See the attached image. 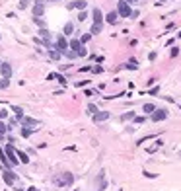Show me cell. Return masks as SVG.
<instances>
[{
  "mask_svg": "<svg viewBox=\"0 0 181 191\" xmlns=\"http://www.w3.org/2000/svg\"><path fill=\"white\" fill-rule=\"evenodd\" d=\"M72 181H74V175H72L70 172H64V174H61V175H57V178H55V185L68 187V185H72Z\"/></svg>",
  "mask_w": 181,
  "mask_h": 191,
  "instance_id": "obj_1",
  "label": "cell"
},
{
  "mask_svg": "<svg viewBox=\"0 0 181 191\" xmlns=\"http://www.w3.org/2000/svg\"><path fill=\"white\" fill-rule=\"evenodd\" d=\"M4 154H6V158H8V162L12 164V166H18V156H16V148H14V144H8L4 148Z\"/></svg>",
  "mask_w": 181,
  "mask_h": 191,
  "instance_id": "obj_2",
  "label": "cell"
},
{
  "mask_svg": "<svg viewBox=\"0 0 181 191\" xmlns=\"http://www.w3.org/2000/svg\"><path fill=\"white\" fill-rule=\"evenodd\" d=\"M131 4H129V2H125V0H121V2L117 4V14H119V16L121 18H129V16H131Z\"/></svg>",
  "mask_w": 181,
  "mask_h": 191,
  "instance_id": "obj_3",
  "label": "cell"
},
{
  "mask_svg": "<svg viewBox=\"0 0 181 191\" xmlns=\"http://www.w3.org/2000/svg\"><path fill=\"white\" fill-rule=\"evenodd\" d=\"M31 12H33L35 18H41L43 14H45V0H37V2L33 4V10Z\"/></svg>",
  "mask_w": 181,
  "mask_h": 191,
  "instance_id": "obj_4",
  "label": "cell"
},
{
  "mask_svg": "<svg viewBox=\"0 0 181 191\" xmlns=\"http://www.w3.org/2000/svg\"><path fill=\"white\" fill-rule=\"evenodd\" d=\"M150 119L154 121V123H160V121H164V119H168V111H165V109H158V107H156V111L150 115Z\"/></svg>",
  "mask_w": 181,
  "mask_h": 191,
  "instance_id": "obj_5",
  "label": "cell"
},
{
  "mask_svg": "<svg viewBox=\"0 0 181 191\" xmlns=\"http://www.w3.org/2000/svg\"><path fill=\"white\" fill-rule=\"evenodd\" d=\"M57 51H59V53H62L64 55V51H68V41H66V37H64V35H61L59 39H57Z\"/></svg>",
  "mask_w": 181,
  "mask_h": 191,
  "instance_id": "obj_6",
  "label": "cell"
},
{
  "mask_svg": "<svg viewBox=\"0 0 181 191\" xmlns=\"http://www.w3.org/2000/svg\"><path fill=\"white\" fill-rule=\"evenodd\" d=\"M0 74H2V78H8L12 76V64L10 63H0Z\"/></svg>",
  "mask_w": 181,
  "mask_h": 191,
  "instance_id": "obj_7",
  "label": "cell"
},
{
  "mask_svg": "<svg viewBox=\"0 0 181 191\" xmlns=\"http://www.w3.org/2000/svg\"><path fill=\"white\" fill-rule=\"evenodd\" d=\"M92 119H93V123H103L109 119V111H97L92 115Z\"/></svg>",
  "mask_w": 181,
  "mask_h": 191,
  "instance_id": "obj_8",
  "label": "cell"
},
{
  "mask_svg": "<svg viewBox=\"0 0 181 191\" xmlns=\"http://www.w3.org/2000/svg\"><path fill=\"white\" fill-rule=\"evenodd\" d=\"M92 20H93V24H103V12L99 8H93L92 10Z\"/></svg>",
  "mask_w": 181,
  "mask_h": 191,
  "instance_id": "obj_9",
  "label": "cell"
},
{
  "mask_svg": "<svg viewBox=\"0 0 181 191\" xmlns=\"http://www.w3.org/2000/svg\"><path fill=\"white\" fill-rule=\"evenodd\" d=\"M103 20L107 21V24H117V20H119V14H117V10H113V12H109L107 16H103Z\"/></svg>",
  "mask_w": 181,
  "mask_h": 191,
  "instance_id": "obj_10",
  "label": "cell"
},
{
  "mask_svg": "<svg viewBox=\"0 0 181 191\" xmlns=\"http://www.w3.org/2000/svg\"><path fill=\"white\" fill-rule=\"evenodd\" d=\"M2 178H4V181L8 183V185H14V181H16V175H14L10 170H4L2 172Z\"/></svg>",
  "mask_w": 181,
  "mask_h": 191,
  "instance_id": "obj_11",
  "label": "cell"
},
{
  "mask_svg": "<svg viewBox=\"0 0 181 191\" xmlns=\"http://www.w3.org/2000/svg\"><path fill=\"white\" fill-rule=\"evenodd\" d=\"M21 125L24 127H35V125H39V121L37 119H33V117H21Z\"/></svg>",
  "mask_w": 181,
  "mask_h": 191,
  "instance_id": "obj_12",
  "label": "cell"
},
{
  "mask_svg": "<svg viewBox=\"0 0 181 191\" xmlns=\"http://www.w3.org/2000/svg\"><path fill=\"white\" fill-rule=\"evenodd\" d=\"M16 156H18V160L21 164H29V158H27V154L24 150H16Z\"/></svg>",
  "mask_w": 181,
  "mask_h": 191,
  "instance_id": "obj_13",
  "label": "cell"
},
{
  "mask_svg": "<svg viewBox=\"0 0 181 191\" xmlns=\"http://www.w3.org/2000/svg\"><path fill=\"white\" fill-rule=\"evenodd\" d=\"M82 47V43H80V39H72V41H68V49H72V51H76L78 53V49Z\"/></svg>",
  "mask_w": 181,
  "mask_h": 191,
  "instance_id": "obj_14",
  "label": "cell"
},
{
  "mask_svg": "<svg viewBox=\"0 0 181 191\" xmlns=\"http://www.w3.org/2000/svg\"><path fill=\"white\" fill-rule=\"evenodd\" d=\"M142 111L146 113V115H152V113L156 111V105H154V104H144V105H142Z\"/></svg>",
  "mask_w": 181,
  "mask_h": 191,
  "instance_id": "obj_15",
  "label": "cell"
},
{
  "mask_svg": "<svg viewBox=\"0 0 181 191\" xmlns=\"http://www.w3.org/2000/svg\"><path fill=\"white\" fill-rule=\"evenodd\" d=\"M47 80H59L61 84H66V80H64V76L57 74V72H53V74H49V76H47Z\"/></svg>",
  "mask_w": 181,
  "mask_h": 191,
  "instance_id": "obj_16",
  "label": "cell"
},
{
  "mask_svg": "<svg viewBox=\"0 0 181 191\" xmlns=\"http://www.w3.org/2000/svg\"><path fill=\"white\" fill-rule=\"evenodd\" d=\"M39 37H41L43 41H49L51 35H49V29H47V27H41V29H39Z\"/></svg>",
  "mask_w": 181,
  "mask_h": 191,
  "instance_id": "obj_17",
  "label": "cell"
},
{
  "mask_svg": "<svg viewBox=\"0 0 181 191\" xmlns=\"http://www.w3.org/2000/svg\"><path fill=\"white\" fill-rule=\"evenodd\" d=\"M0 162H2V164L6 166V170H8V168L12 166V164L8 162V158H6V154H4V150H2V148H0Z\"/></svg>",
  "mask_w": 181,
  "mask_h": 191,
  "instance_id": "obj_18",
  "label": "cell"
},
{
  "mask_svg": "<svg viewBox=\"0 0 181 191\" xmlns=\"http://www.w3.org/2000/svg\"><path fill=\"white\" fill-rule=\"evenodd\" d=\"M12 111H14V115H16V119H21V117H24V109L18 107V105H14Z\"/></svg>",
  "mask_w": 181,
  "mask_h": 191,
  "instance_id": "obj_19",
  "label": "cell"
},
{
  "mask_svg": "<svg viewBox=\"0 0 181 191\" xmlns=\"http://www.w3.org/2000/svg\"><path fill=\"white\" fill-rule=\"evenodd\" d=\"M49 57H51V58H55V61H59V58L62 57V53H59L57 49H49Z\"/></svg>",
  "mask_w": 181,
  "mask_h": 191,
  "instance_id": "obj_20",
  "label": "cell"
},
{
  "mask_svg": "<svg viewBox=\"0 0 181 191\" xmlns=\"http://www.w3.org/2000/svg\"><path fill=\"white\" fill-rule=\"evenodd\" d=\"M86 6H88L86 0H76L74 2V8H78V10H86Z\"/></svg>",
  "mask_w": 181,
  "mask_h": 191,
  "instance_id": "obj_21",
  "label": "cell"
},
{
  "mask_svg": "<svg viewBox=\"0 0 181 191\" xmlns=\"http://www.w3.org/2000/svg\"><path fill=\"white\" fill-rule=\"evenodd\" d=\"M134 111H127L125 115H121V121H131V119H134Z\"/></svg>",
  "mask_w": 181,
  "mask_h": 191,
  "instance_id": "obj_22",
  "label": "cell"
},
{
  "mask_svg": "<svg viewBox=\"0 0 181 191\" xmlns=\"http://www.w3.org/2000/svg\"><path fill=\"white\" fill-rule=\"evenodd\" d=\"M64 55H66V58H70V61H74V58L78 57V53H76V51H72V49H68V51H64Z\"/></svg>",
  "mask_w": 181,
  "mask_h": 191,
  "instance_id": "obj_23",
  "label": "cell"
},
{
  "mask_svg": "<svg viewBox=\"0 0 181 191\" xmlns=\"http://www.w3.org/2000/svg\"><path fill=\"white\" fill-rule=\"evenodd\" d=\"M72 33H74V26L68 21V24L64 26V35H72Z\"/></svg>",
  "mask_w": 181,
  "mask_h": 191,
  "instance_id": "obj_24",
  "label": "cell"
},
{
  "mask_svg": "<svg viewBox=\"0 0 181 191\" xmlns=\"http://www.w3.org/2000/svg\"><path fill=\"white\" fill-rule=\"evenodd\" d=\"M10 86V80L8 78H0V90H6Z\"/></svg>",
  "mask_w": 181,
  "mask_h": 191,
  "instance_id": "obj_25",
  "label": "cell"
},
{
  "mask_svg": "<svg viewBox=\"0 0 181 191\" xmlns=\"http://www.w3.org/2000/svg\"><path fill=\"white\" fill-rule=\"evenodd\" d=\"M99 31H101V24H93L92 29H90V33H92V35H96V33H99Z\"/></svg>",
  "mask_w": 181,
  "mask_h": 191,
  "instance_id": "obj_26",
  "label": "cell"
},
{
  "mask_svg": "<svg viewBox=\"0 0 181 191\" xmlns=\"http://www.w3.org/2000/svg\"><path fill=\"white\" fill-rule=\"evenodd\" d=\"M90 39H92V33H84L82 37H80V43H82V45H86V43H88Z\"/></svg>",
  "mask_w": 181,
  "mask_h": 191,
  "instance_id": "obj_27",
  "label": "cell"
},
{
  "mask_svg": "<svg viewBox=\"0 0 181 191\" xmlns=\"http://www.w3.org/2000/svg\"><path fill=\"white\" fill-rule=\"evenodd\" d=\"M127 68H131V70H136V68H138V67H136V61H134V58H131V61L127 63Z\"/></svg>",
  "mask_w": 181,
  "mask_h": 191,
  "instance_id": "obj_28",
  "label": "cell"
},
{
  "mask_svg": "<svg viewBox=\"0 0 181 191\" xmlns=\"http://www.w3.org/2000/svg\"><path fill=\"white\" fill-rule=\"evenodd\" d=\"M6 133H8V125L0 121V135H6Z\"/></svg>",
  "mask_w": 181,
  "mask_h": 191,
  "instance_id": "obj_29",
  "label": "cell"
},
{
  "mask_svg": "<svg viewBox=\"0 0 181 191\" xmlns=\"http://www.w3.org/2000/svg\"><path fill=\"white\" fill-rule=\"evenodd\" d=\"M31 133H33V131H31V129H27V127H24V129H21V137H25V138L29 137Z\"/></svg>",
  "mask_w": 181,
  "mask_h": 191,
  "instance_id": "obj_30",
  "label": "cell"
},
{
  "mask_svg": "<svg viewBox=\"0 0 181 191\" xmlns=\"http://www.w3.org/2000/svg\"><path fill=\"white\" fill-rule=\"evenodd\" d=\"M88 113H90V115H93V113H97V107L93 105V104H90V105H88Z\"/></svg>",
  "mask_w": 181,
  "mask_h": 191,
  "instance_id": "obj_31",
  "label": "cell"
},
{
  "mask_svg": "<svg viewBox=\"0 0 181 191\" xmlns=\"http://www.w3.org/2000/svg\"><path fill=\"white\" fill-rule=\"evenodd\" d=\"M33 21H35L39 27H45V21H43V18H33Z\"/></svg>",
  "mask_w": 181,
  "mask_h": 191,
  "instance_id": "obj_32",
  "label": "cell"
},
{
  "mask_svg": "<svg viewBox=\"0 0 181 191\" xmlns=\"http://www.w3.org/2000/svg\"><path fill=\"white\" fill-rule=\"evenodd\" d=\"M86 55H88V51H86V47L82 45L80 49H78V57H86Z\"/></svg>",
  "mask_w": 181,
  "mask_h": 191,
  "instance_id": "obj_33",
  "label": "cell"
},
{
  "mask_svg": "<svg viewBox=\"0 0 181 191\" xmlns=\"http://www.w3.org/2000/svg\"><path fill=\"white\" fill-rule=\"evenodd\" d=\"M133 121H134L136 125H142L144 121H146V117H134V119H133Z\"/></svg>",
  "mask_w": 181,
  "mask_h": 191,
  "instance_id": "obj_34",
  "label": "cell"
},
{
  "mask_svg": "<svg viewBox=\"0 0 181 191\" xmlns=\"http://www.w3.org/2000/svg\"><path fill=\"white\" fill-rule=\"evenodd\" d=\"M86 18H88V14H86V12H84V10H82V12H80V14H78V21H84V20H86Z\"/></svg>",
  "mask_w": 181,
  "mask_h": 191,
  "instance_id": "obj_35",
  "label": "cell"
},
{
  "mask_svg": "<svg viewBox=\"0 0 181 191\" xmlns=\"http://www.w3.org/2000/svg\"><path fill=\"white\" fill-rule=\"evenodd\" d=\"M6 117H8V111H6V109H0V121L6 119Z\"/></svg>",
  "mask_w": 181,
  "mask_h": 191,
  "instance_id": "obj_36",
  "label": "cell"
},
{
  "mask_svg": "<svg viewBox=\"0 0 181 191\" xmlns=\"http://www.w3.org/2000/svg\"><path fill=\"white\" fill-rule=\"evenodd\" d=\"M20 8H21V10L27 8V0H20Z\"/></svg>",
  "mask_w": 181,
  "mask_h": 191,
  "instance_id": "obj_37",
  "label": "cell"
},
{
  "mask_svg": "<svg viewBox=\"0 0 181 191\" xmlns=\"http://www.w3.org/2000/svg\"><path fill=\"white\" fill-rule=\"evenodd\" d=\"M177 55H179V49L173 47V49H171V57H177Z\"/></svg>",
  "mask_w": 181,
  "mask_h": 191,
  "instance_id": "obj_38",
  "label": "cell"
},
{
  "mask_svg": "<svg viewBox=\"0 0 181 191\" xmlns=\"http://www.w3.org/2000/svg\"><path fill=\"white\" fill-rule=\"evenodd\" d=\"M158 92H160V88H158V86H154V88L150 90V94H152V96H154V94H158Z\"/></svg>",
  "mask_w": 181,
  "mask_h": 191,
  "instance_id": "obj_39",
  "label": "cell"
},
{
  "mask_svg": "<svg viewBox=\"0 0 181 191\" xmlns=\"http://www.w3.org/2000/svg\"><path fill=\"white\" fill-rule=\"evenodd\" d=\"M125 2H129V4H131V2H136V0H125Z\"/></svg>",
  "mask_w": 181,
  "mask_h": 191,
  "instance_id": "obj_40",
  "label": "cell"
},
{
  "mask_svg": "<svg viewBox=\"0 0 181 191\" xmlns=\"http://www.w3.org/2000/svg\"><path fill=\"white\" fill-rule=\"evenodd\" d=\"M27 191H37V189H35V187H29V189H27Z\"/></svg>",
  "mask_w": 181,
  "mask_h": 191,
  "instance_id": "obj_41",
  "label": "cell"
},
{
  "mask_svg": "<svg viewBox=\"0 0 181 191\" xmlns=\"http://www.w3.org/2000/svg\"><path fill=\"white\" fill-rule=\"evenodd\" d=\"M165 2V0H158V4H164Z\"/></svg>",
  "mask_w": 181,
  "mask_h": 191,
  "instance_id": "obj_42",
  "label": "cell"
},
{
  "mask_svg": "<svg viewBox=\"0 0 181 191\" xmlns=\"http://www.w3.org/2000/svg\"><path fill=\"white\" fill-rule=\"evenodd\" d=\"M177 37H181V33H177Z\"/></svg>",
  "mask_w": 181,
  "mask_h": 191,
  "instance_id": "obj_43",
  "label": "cell"
},
{
  "mask_svg": "<svg viewBox=\"0 0 181 191\" xmlns=\"http://www.w3.org/2000/svg\"><path fill=\"white\" fill-rule=\"evenodd\" d=\"M0 39H2V37H0Z\"/></svg>",
  "mask_w": 181,
  "mask_h": 191,
  "instance_id": "obj_44",
  "label": "cell"
}]
</instances>
